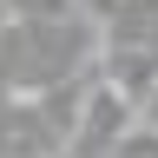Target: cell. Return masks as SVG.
Segmentation results:
<instances>
[{
    "label": "cell",
    "instance_id": "2",
    "mask_svg": "<svg viewBox=\"0 0 158 158\" xmlns=\"http://www.w3.org/2000/svg\"><path fill=\"white\" fill-rule=\"evenodd\" d=\"M66 145L53 138V125L40 118V106L27 92L0 106V158H59Z\"/></svg>",
    "mask_w": 158,
    "mask_h": 158
},
{
    "label": "cell",
    "instance_id": "1",
    "mask_svg": "<svg viewBox=\"0 0 158 158\" xmlns=\"http://www.w3.org/2000/svg\"><path fill=\"white\" fill-rule=\"evenodd\" d=\"M132 125H138V106L112 86L106 73H99L92 92H86V118H79V132H73V152H86V158H112V145H118Z\"/></svg>",
    "mask_w": 158,
    "mask_h": 158
}]
</instances>
